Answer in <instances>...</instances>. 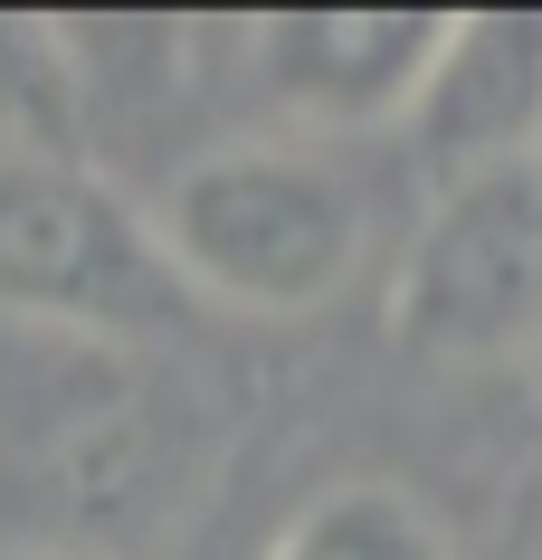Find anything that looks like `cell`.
<instances>
[{"instance_id": "cell-1", "label": "cell", "mask_w": 542, "mask_h": 560, "mask_svg": "<svg viewBox=\"0 0 542 560\" xmlns=\"http://www.w3.org/2000/svg\"><path fill=\"white\" fill-rule=\"evenodd\" d=\"M143 229L181 295L296 324L371 266L381 200L333 143H210L162 180Z\"/></svg>"}, {"instance_id": "cell-2", "label": "cell", "mask_w": 542, "mask_h": 560, "mask_svg": "<svg viewBox=\"0 0 542 560\" xmlns=\"http://www.w3.org/2000/svg\"><path fill=\"white\" fill-rule=\"evenodd\" d=\"M0 399H10V494L38 541L20 551H77L152 494V418L143 381L95 332H30L0 324Z\"/></svg>"}, {"instance_id": "cell-3", "label": "cell", "mask_w": 542, "mask_h": 560, "mask_svg": "<svg viewBox=\"0 0 542 560\" xmlns=\"http://www.w3.org/2000/svg\"><path fill=\"white\" fill-rule=\"evenodd\" d=\"M181 285L134 209L77 152L0 143V324L30 332H143Z\"/></svg>"}, {"instance_id": "cell-4", "label": "cell", "mask_w": 542, "mask_h": 560, "mask_svg": "<svg viewBox=\"0 0 542 560\" xmlns=\"http://www.w3.org/2000/svg\"><path fill=\"white\" fill-rule=\"evenodd\" d=\"M391 332L428 361H542V162L428 190L400 237Z\"/></svg>"}, {"instance_id": "cell-5", "label": "cell", "mask_w": 542, "mask_h": 560, "mask_svg": "<svg viewBox=\"0 0 542 560\" xmlns=\"http://www.w3.org/2000/svg\"><path fill=\"white\" fill-rule=\"evenodd\" d=\"M438 38L448 10H276L239 30V67L314 143H361V133H400Z\"/></svg>"}, {"instance_id": "cell-6", "label": "cell", "mask_w": 542, "mask_h": 560, "mask_svg": "<svg viewBox=\"0 0 542 560\" xmlns=\"http://www.w3.org/2000/svg\"><path fill=\"white\" fill-rule=\"evenodd\" d=\"M400 152L419 162L428 190L542 162V20L533 10L448 20L410 115H400Z\"/></svg>"}, {"instance_id": "cell-7", "label": "cell", "mask_w": 542, "mask_h": 560, "mask_svg": "<svg viewBox=\"0 0 542 560\" xmlns=\"http://www.w3.org/2000/svg\"><path fill=\"white\" fill-rule=\"evenodd\" d=\"M257 560H457V551L400 485H333V494L304 503Z\"/></svg>"}, {"instance_id": "cell-8", "label": "cell", "mask_w": 542, "mask_h": 560, "mask_svg": "<svg viewBox=\"0 0 542 560\" xmlns=\"http://www.w3.org/2000/svg\"><path fill=\"white\" fill-rule=\"evenodd\" d=\"M0 560H77V551H0ZM87 560H105V551H87Z\"/></svg>"}, {"instance_id": "cell-9", "label": "cell", "mask_w": 542, "mask_h": 560, "mask_svg": "<svg viewBox=\"0 0 542 560\" xmlns=\"http://www.w3.org/2000/svg\"><path fill=\"white\" fill-rule=\"evenodd\" d=\"M533 428H542V361H533Z\"/></svg>"}]
</instances>
